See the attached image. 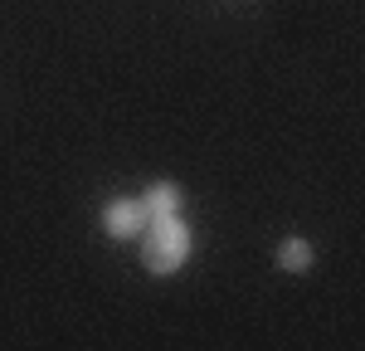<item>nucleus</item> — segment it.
<instances>
[{"label":"nucleus","instance_id":"nucleus-1","mask_svg":"<svg viewBox=\"0 0 365 351\" xmlns=\"http://www.w3.org/2000/svg\"><path fill=\"white\" fill-rule=\"evenodd\" d=\"M190 244H195V234H190V225L180 215H156L141 230V263L151 273H161V278L166 273H180L185 259H190Z\"/></svg>","mask_w":365,"mask_h":351},{"label":"nucleus","instance_id":"nucleus-2","mask_svg":"<svg viewBox=\"0 0 365 351\" xmlns=\"http://www.w3.org/2000/svg\"><path fill=\"white\" fill-rule=\"evenodd\" d=\"M103 230L113 234V239H137V234L146 230V210H141V200H113L108 210H103Z\"/></svg>","mask_w":365,"mask_h":351},{"label":"nucleus","instance_id":"nucleus-3","mask_svg":"<svg viewBox=\"0 0 365 351\" xmlns=\"http://www.w3.org/2000/svg\"><path fill=\"white\" fill-rule=\"evenodd\" d=\"M141 210H146V220H156V215H180V185H170V180H156L146 195H137Z\"/></svg>","mask_w":365,"mask_h":351},{"label":"nucleus","instance_id":"nucleus-4","mask_svg":"<svg viewBox=\"0 0 365 351\" xmlns=\"http://www.w3.org/2000/svg\"><path fill=\"white\" fill-rule=\"evenodd\" d=\"M278 263L287 268V273L312 268V244H307V239H282V244H278Z\"/></svg>","mask_w":365,"mask_h":351}]
</instances>
